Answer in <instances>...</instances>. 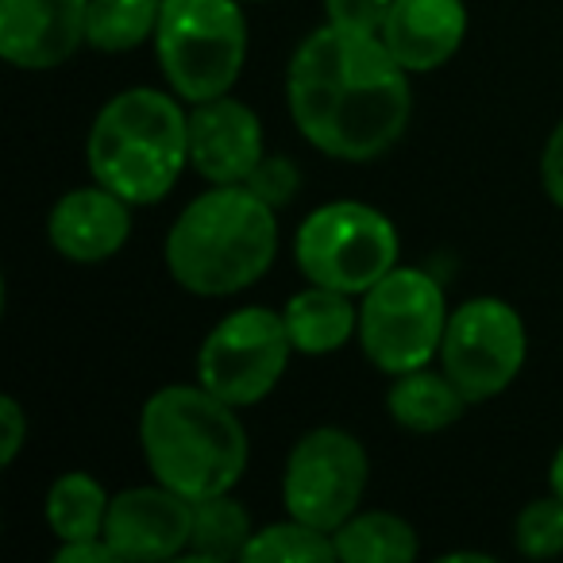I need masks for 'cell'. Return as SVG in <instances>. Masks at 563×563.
Listing matches in <instances>:
<instances>
[{"label":"cell","instance_id":"obj_1","mask_svg":"<svg viewBox=\"0 0 563 563\" xmlns=\"http://www.w3.org/2000/svg\"><path fill=\"white\" fill-rule=\"evenodd\" d=\"M413 74L383 35L317 27L286 66V104L309 147L340 163H375L401 143L413 117Z\"/></svg>","mask_w":563,"mask_h":563},{"label":"cell","instance_id":"obj_2","mask_svg":"<svg viewBox=\"0 0 563 563\" xmlns=\"http://www.w3.org/2000/svg\"><path fill=\"white\" fill-rule=\"evenodd\" d=\"M140 448L151 478L189 501L235 490L251 460L240 409L201 383L158 386L143 401Z\"/></svg>","mask_w":563,"mask_h":563},{"label":"cell","instance_id":"obj_3","mask_svg":"<svg viewBox=\"0 0 563 563\" xmlns=\"http://www.w3.org/2000/svg\"><path fill=\"white\" fill-rule=\"evenodd\" d=\"M166 271L194 298H232L278 255V209L247 186H209L166 232Z\"/></svg>","mask_w":563,"mask_h":563},{"label":"cell","instance_id":"obj_4","mask_svg":"<svg viewBox=\"0 0 563 563\" xmlns=\"http://www.w3.org/2000/svg\"><path fill=\"white\" fill-rule=\"evenodd\" d=\"M93 181L128 205H155L178 186L189 166V112L166 89L135 86L109 97L86 140Z\"/></svg>","mask_w":563,"mask_h":563},{"label":"cell","instance_id":"obj_5","mask_svg":"<svg viewBox=\"0 0 563 563\" xmlns=\"http://www.w3.org/2000/svg\"><path fill=\"white\" fill-rule=\"evenodd\" d=\"M155 55L166 86L186 104L232 93L247 63L240 0H163Z\"/></svg>","mask_w":563,"mask_h":563},{"label":"cell","instance_id":"obj_6","mask_svg":"<svg viewBox=\"0 0 563 563\" xmlns=\"http://www.w3.org/2000/svg\"><path fill=\"white\" fill-rule=\"evenodd\" d=\"M401 235L383 209L363 201H329L313 209L294 235V263L306 282L329 290L363 294L398 266Z\"/></svg>","mask_w":563,"mask_h":563},{"label":"cell","instance_id":"obj_7","mask_svg":"<svg viewBox=\"0 0 563 563\" xmlns=\"http://www.w3.org/2000/svg\"><path fill=\"white\" fill-rule=\"evenodd\" d=\"M448 298L421 266H394L360 298V347L383 375L429 367L448 332Z\"/></svg>","mask_w":563,"mask_h":563},{"label":"cell","instance_id":"obj_8","mask_svg":"<svg viewBox=\"0 0 563 563\" xmlns=\"http://www.w3.org/2000/svg\"><path fill=\"white\" fill-rule=\"evenodd\" d=\"M290 332L282 313L266 306H243L209 329L197 347V383L235 409L271 398L290 367Z\"/></svg>","mask_w":563,"mask_h":563},{"label":"cell","instance_id":"obj_9","mask_svg":"<svg viewBox=\"0 0 563 563\" xmlns=\"http://www.w3.org/2000/svg\"><path fill=\"white\" fill-rule=\"evenodd\" d=\"M371 483V455L360 437L336 424H321L298 437L282 471L286 514L324 532H336L363 509Z\"/></svg>","mask_w":563,"mask_h":563},{"label":"cell","instance_id":"obj_10","mask_svg":"<svg viewBox=\"0 0 563 563\" xmlns=\"http://www.w3.org/2000/svg\"><path fill=\"white\" fill-rule=\"evenodd\" d=\"M529 355V332L509 301L471 298L448 317L440 367L463 390V398L490 401L514 386Z\"/></svg>","mask_w":563,"mask_h":563},{"label":"cell","instance_id":"obj_11","mask_svg":"<svg viewBox=\"0 0 563 563\" xmlns=\"http://www.w3.org/2000/svg\"><path fill=\"white\" fill-rule=\"evenodd\" d=\"M104 540L120 560H174L194 540V501L163 483L112 494Z\"/></svg>","mask_w":563,"mask_h":563},{"label":"cell","instance_id":"obj_12","mask_svg":"<svg viewBox=\"0 0 563 563\" xmlns=\"http://www.w3.org/2000/svg\"><path fill=\"white\" fill-rule=\"evenodd\" d=\"M266 158L263 124L232 93L189 104V166L209 186H243Z\"/></svg>","mask_w":563,"mask_h":563},{"label":"cell","instance_id":"obj_13","mask_svg":"<svg viewBox=\"0 0 563 563\" xmlns=\"http://www.w3.org/2000/svg\"><path fill=\"white\" fill-rule=\"evenodd\" d=\"M89 0H0V58L55 70L86 43Z\"/></svg>","mask_w":563,"mask_h":563},{"label":"cell","instance_id":"obj_14","mask_svg":"<svg viewBox=\"0 0 563 563\" xmlns=\"http://www.w3.org/2000/svg\"><path fill=\"white\" fill-rule=\"evenodd\" d=\"M132 209L135 205H128L101 181L78 186L51 205L47 240L70 263H109L132 240Z\"/></svg>","mask_w":563,"mask_h":563},{"label":"cell","instance_id":"obj_15","mask_svg":"<svg viewBox=\"0 0 563 563\" xmlns=\"http://www.w3.org/2000/svg\"><path fill=\"white\" fill-rule=\"evenodd\" d=\"M467 40L463 0H394L383 43L409 74H432L460 55Z\"/></svg>","mask_w":563,"mask_h":563},{"label":"cell","instance_id":"obj_16","mask_svg":"<svg viewBox=\"0 0 563 563\" xmlns=\"http://www.w3.org/2000/svg\"><path fill=\"white\" fill-rule=\"evenodd\" d=\"M282 321L290 332V344L298 355H332L347 344L352 336H360V306L352 294L329 290L309 282L306 290L294 294L282 309Z\"/></svg>","mask_w":563,"mask_h":563},{"label":"cell","instance_id":"obj_17","mask_svg":"<svg viewBox=\"0 0 563 563\" xmlns=\"http://www.w3.org/2000/svg\"><path fill=\"white\" fill-rule=\"evenodd\" d=\"M467 406L471 401L463 398L460 386L444 375V367L432 371V363L394 375L386 390V413L406 432H444L467 413Z\"/></svg>","mask_w":563,"mask_h":563},{"label":"cell","instance_id":"obj_18","mask_svg":"<svg viewBox=\"0 0 563 563\" xmlns=\"http://www.w3.org/2000/svg\"><path fill=\"white\" fill-rule=\"evenodd\" d=\"M332 540L344 563H413L421 552L417 529L390 509H355Z\"/></svg>","mask_w":563,"mask_h":563},{"label":"cell","instance_id":"obj_19","mask_svg":"<svg viewBox=\"0 0 563 563\" xmlns=\"http://www.w3.org/2000/svg\"><path fill=\"white\" fill-rule=\"evenodd\" d=\"M109 501L112 494L97 483L86 471H66L51 483L47 490V525L55 532L58 544L66 540H89L104 537V521H109Z\"/></svg>","mask_w":563,"mask_h":563},{"label":"cell","instance_id":"obj_20","mask_svg":"<svg viewBox=\"0 0 563 563\" xmlns=\"http://www.w3.org/2000/svg\"><path fill=\"white\" fill-rule=\"evenodd\" d=\"M255 537V525L243 501L228 494H212V498L194 501V540H189V560H243L247 540Z\"/></svg>","mask_w":563,"mask_h":563},{"label":"cell","instance_id":"obj_21","mask_svg":"<svg viewBox=\"0 0 563 563\" xmlns=\"http://www.w3.org/2000/svg\"><path fill=\"white\" fill-rule=\"evenodd\" d=\"M163 0H89L86 43L104 55H128L158 32Z\"/></svg>","mask_w":563,"mask_h":563},{"label":"cell","instance_id":"obj_22","mask_svg":"<svg viewBox=\"0 0 563 563\" xmlns=\"http://www.w3.org/2000/svg\"><path fill=\"white\" fill-rule=\"evenodd\" d=\"M243 560H294V563H329L340 560L336 540L332 532L306 525L298 517L286 514V521H274L255 529V537L247 540Z\"/></svg>","mask_w":563,"mask_h":563},{"label":"cell","instance_id":"obj_23","mask_svg":"<svg viewBox=\"0 0 563 563\" xmlns=\"http://www.w3.org/2000/svg\"><path fill=\"white\" fill-rule=\"evenodd\" d=\"M514 548L525 560H552L563 552V498H532L514 521Z\"/></svg>","mask_w":563,"mask_h":563},{"label":"cell","instance_id":"obj_24","mask_svg":"<svg viewBox=\"0 0 563 563\" xmlns=\"http://www.w3.org/2000/svg\"><path fill=\"white\" fill-rule=\"evenodd\" d=\"M243 186L251 189L255 197H263L266 205H274V209H286V205L298 197L301 189V170L294 158L286 155H266L263 163L255 166V174H251Z\"/></svg>","mask_w":563,"mask_h":563},{"label":"cell","instance_id":"obj_25","mask_svg":"<svg viewBox=\"0 0 563 563\" xmlns=\"http://www.w3.org/2000/svg\"><path fill=\"white\" fill-rule=\"evenodd\" d=\"M394 0H324V24L344 27V32L383 35Z\"/></svg>","mask_w":563,"mask_h":563},{"label":"cell","instance_id":"obj_26","mask_svg":"<svg viewBox=\"0 0 563 563\" xmlns=\"http://www.w3.org/2000/svg\"><path fill=\"white\" fill-rule=\"evenodd\" d=\"M27 432H32V424H27L24 406H20L12 394H4V398H0V467H12V463H16L20 448L27 444Z\"/></svg>","mask_w":563,"mask_h":563},{"label":"cell","instance_id":"obj_27","mask_svg":"<svg viewBox=\"0 0 563 563\" xmlns=\"http://www.w3.org/2000/svg\"><path fill=\"white\" fill-rule=\"evenodd\" d=\"M540 186H544L548 201L555 209H563V120L552 128L544 143V155H540Z\"/></svg>","mask_w":563,"mask_h":563},{"label":"cell","instance_id":"obj_28","mask_svg":"<svg viewBox=\"0 0 563 563\" xmlns=\"http://www.w3.org/2000/svg\"><path fill=\"white\" fill-rule=\"evenodd\" d=\"M112 560H120V555L104 537L66 540V544H58V552H55V563H112Z\"/></svg>","mask_w":563,"mask_h":563},{"label":"cell","instance_id":"obj_29","mask_svg":"<svg viewBox=\"0 0 563 563\" xmlns=\"http://www.w3.org/2000/svg\"><path fill=\"white\" fill-rule=\"evenodd\" d=\"M548 486H552L555 498H563V444L555 448V455H552V467H548Z\"/></svg>","mask_w":563,"mask_h":563},{"label":"cell","instance_id":"obj_30","mask_svg":"<svg viewBox=\"0 0 563 563\" xmlns=\"http://www.w3.org/2000/svg\"><path fill=\"white\" fill-rule=\"evenodd\" d=\"M463 560L490 563V555H486V552H448V555H444V563H463Z\"/></svg>","mask_w":563,"mask_h":563},{"label":"cell","instance_id":"obj_31","mask_svg":"<svg viewBox=\"0 0 563 563\" xmlns=\"http://www.w3.org/2000/svg\"><path fill=\"white\" fill-rule=\"evenodd\" d=\"M240 4H266V0H240Z\"/></svg>","mask_w":563,"mask_h":563}]
</instances>
